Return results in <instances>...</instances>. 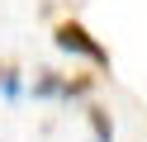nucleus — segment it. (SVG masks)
Segmentation results:
<instances>
[{
  "label": "nucleus",
  "mask_w": 147,
  "mask_h": 142,
  "mask_svg": "<svg viewBox=\"0 0 147 142\" xmlns=\"http://www.w3.org/2000/svg\"><path fill=\"white\" fill-rule=\"evenodd\" d=\"M52 43H57L62 52L86 57V62H95V66H105V71H109V47L100 43V38H90V28L76 24V19H62V24L52 28Z\"/></svg>",
  "instance_id": "1"
},
{
  "label": "nucleus",
  "mask_w": 147,
  "mask_h": 142,
  "mask_svg": "<svg viewBox=\"0 0 147 142\" xmlns=\"http://www.w3.org/2000/svg\"><path fill=\"white\" fill-rule=\"evenodd\" d=\"M86 118H90V133H95V142H114V123H109V114L100 109V104H90V109H86Z\"/></svg>",
  "instance_id": "2"
},
{
  "label": "nucleus",
  "mask_w": 147,
  "mask_h": 142,
  "mask_svg": "<svg viewBox=\"0 0 147 142\" xmlns=\"http://www.w3.org/2000/svg\"><path fill=\"white\" fill-rule=\"evenodd\" d=\"M62 90H67V81H62L57 71H43L38 85H33V95H38V100H52V95H62Z\"/></svg>",
  "instance_id": "3"
},
{
  "label": "nucleus",
  "mask_w": 147,
  "mask_h": 142,
  "mask_svg": "<svg viewBox=\"0 0 147 142\" xmlns=\"http://www.w3.org/2000/svg\"><path fill=\"white\" fill-rule=\"evenodd\" d=\"M0 95L5 100H19V71L14 66H0Z\"/></svg>",
  "instance_id": "4"
}]
</instances>
